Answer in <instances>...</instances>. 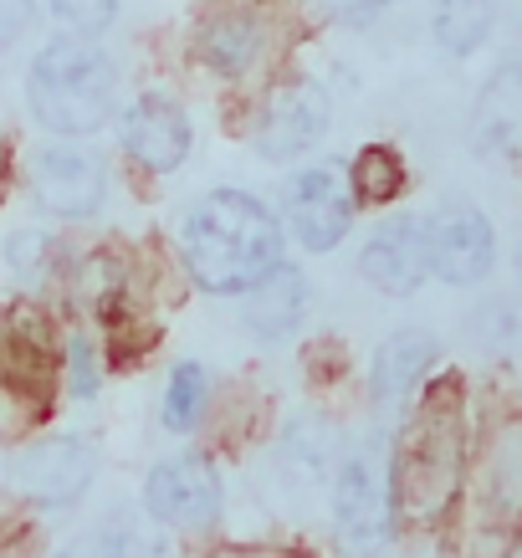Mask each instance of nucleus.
<instances>
[{
    "label": "nucleus",
    "instance_id": "1",
    "mask_svg": "<svg viewBox=\"0 0 522 558\" xmlns=\"http://www.w3.org/2000/svg\"><path fill=\"white\" fill-rule=\"evenodd\" d=\"M190 277L216 298H241L282 262V226L246 190H210L180 226Z\"/></svg>",
    "mask_w": 522,
    "mask_h": 558
},
{
    "label": "nucleus",
    "instance_id": "2",
    "mask_svg": "<svg viewBox=\"0 0 522 558\" xmlns=\"http://www.w3.org/2000/svg\"><path fill=\"white\" fill-rule=\"evenodd\" d=\"M26 98H32V113L41 119V129H51V134H98L119 108V68L83 32L51 36L26 72Z\"/></svg>",
    "mask_w": 522,
    "mask_h": 558
},
{
    "label": "nucleus",
    "instance_id": "3",
    "mask_svg": "<svg viewBox=\"0 0 522 558\" xmlns=\"http://www.w3.org/2000/svg\"><path fill=\"white\" fill-rule=\"evenodd\" d=\"M461 492V389L440 379L421 400L394 451V508L404 518H440Z\"/></svg>",
    "mask_w": 522,
    "mask_h": 558
},
{
    "label": "nucleus",
    "instance_id": "4",
    "mask_svg": "<svg viewBox=\"0 0 522 558\" xmlns=\"http://www.w3.org/2000/svg\"><path fill=\"white\" fill-rule=\"evenodd\" d=\"M333 527L349 554H379L394 527V451L385 436L364 440L333 472Z\"/></svg>",
    "mask_w": 522,
    "mask_h": 558
},
{
    "label": "nucleus",
    "instance_id": "5",
    "mask_svg": "<svg viewBox=\"0 0 522 558\" xmlns=\"http://www.w3.org/2000/svg\"><path fill=\"white\" fill-rule=\"evenodd\" d=\"M425 236H430V271L440 282H451V288L487 282L491 262H497V231L472 201H461V195L440 201Z\"/></svg>",
    "mask_w": 522,
    "mask_h": 558
},
{
    "label": "nucleus",
    "instance_id": "6",
    "mask_svg": "<svg viewBox=\"0 0 522 558\" xmlns=\"http://www.w3.org/2000/svg\"><path fill=\"white\" fill-rule=\"evenodd\" d=\"M282 210L292 236L303 241L307 252H333L354 226V185L333 165H313V170H298L287 180Z\"/></svg>",
    "mask_w": 522,
    "mask_h": 558
},
{
    "label": "nucleus",
    "instance_id": "7",
    "mask_svg": "<svg viewBox=\"0 0 522 558\" xmlns=\"http://www.w3.org/2000/svg\"><path fill=\"white\" fill-rule=\"evenodd\" d=\"M32 195L47 216L83 220V216H93L102 205V195H108V165H102L98 149H87V144L41 149V159L32 165Z\"/></svg>",
    "mask_w": 522,
    "mask_h": 558
},
{
    "label": "nucleus",
    "instance_id": "8",
    "mask_svg": "<svg viewBox=\"0 0 522 558\" xmlns=\"http://www.w3.org/2000/svg\"><path fill=\"white\" fill-rule=\"evenodd\" d=\"M328 123H333V102L318 83H287L271 93L256 119V154L271 165H287L298 154L318 149Z\"/></svg>",
    "mask_w": 522,
    "mask_h": 558
},
{
    "label": "nucleus",
    "instance_id": "9",
    "mask_svg": "<svg viewBox=\"0 0 522 558\" xmlns=\"http://www.w3.org/2000/svg\"><path fill=\"white\" fill-rule=\"evenodd\" d=\"M220 472L205 457H169L144 482V508L154 523L169 527H210L220 512Z\"/></svg>",
    "mask_w": 522,
    "mask_h": 558
},
{
    "label": "nucleus",
    "instance_id": "10",
    "mask_svg": "<svg viewBox=\"0 0 522 558\" xmlns=\"http://www.w3.org/2000/svg\"><path fill=\"white\" fill-rule=\"evenodd\" d=\"M359 271H364V282L379 288L385 298L421 292V282L430 277V236H425V220L421 216L385 220L369 236V246L359 252Z\"/></svg>",
    "mask_w": 522,
    "mask_h": 558
},
{
    "label": "nucleus",
    "instance_id": "11",
    "mask_svg": "<svg viewBox=\"0 0 522 558\" xmlns=\"http://www.w3.org/2000/svg\"><path fill=\"white\" fill-rule=\"evenodd\" d=\"M123 149L134 165H144L149 174H169L185 165L190 154V119L185 108L165 93H144L134 98V108L123 113Z\"/></svg>",
    "mask_w": 522,
    "mask_h": 558
},
{
    "label": "nucleus",
    "instance_id": "12",
    "mask_svg": "<svg viewBox=\"0 0 522 558\" xmlns=\"http://www.w3.org/2000/svg\"><path fill=\"white\" fill-rule=\"evenodd\" d=\"M21 487L41 508H72L93 487V451L72 436H51L21 457Z\"/></svg>",
    "mask_w": 522,
    "mask_h": 558
},
{
    "label": "nucleus",
    "instance_id": "13",
    "mask_svg": "<svg viewBox=\"0 0 522 558\" xmlns=\"http://www.w3.org/2000/svg\"><path fill=\"white\" fill-rule=\"evenodd\" d=\"M482 512L502 533L522 527V415L497 425V436L487 446V461H482Z\"/></svg>",
    "mask_w": 522,
    "mask_h": 558
},
{
    "label": "nucleus",
    "instance_id": "14",
    "mask_svg": "<svg viewBox=\"0 0 522 558\" xmlns=\"http://www.w3.org/2000/svg\"><path fill=\"white\" fill-rule=\"evenodd\" d=\"M246 303H241V323L252 328L262 343H277V339H287L298 323H303V313H307V277L298 267H277L256 282V288H246L241 292Z\"/></svg>",
    "mask_w": 522,
    "mask_h": 558
},
{
    "label": "nucleus",
    "instance_id": "15",
    "mask_svg": "<svg viewBox=\"0 0 522 558\" xmlns=\"http://www.w3.org/2000/svg\"><path fill=\"white\" fill-rule=\"evenodd\" d=\"M195 51H201L205 68L226 72V77H246L267 57V21L256 11H216L201 21Z\"/></svg>",
    "mask_w": 522,
    "mask_h": 558
},
{
    "label": "nucleus",
    "instance_id": "16",
    "mask_svg": "<svg viewBox=\"0 0 522 558\" xmlns=\"http://www.w3.org/2000/svg\"><path fill=\"white\" fill-rule=\"evenodd\" d=\"M472 144L482 154H522V62L487 77L472 113Z\"/></svg>",
    "mask_w": 522,
    "mask_h": 558
},
{
    "label": "nucleus",
    "instance_id": "17",
    "mask_svg": "<svg viewBox=\"0 0 522 558\" xmlns=\"http://www.w3.org/2000/svg\"><path fill=\"white\" fill-rule=\"evenodd\" d=\"M430 359H436V333H425V328L389 333L379 343V354H374V400L379 405H400L404 395L425 379Z\"/></svg>",
    "mask_w": 522,
    "mask_h": 558
},
{
    "label": "nucleus",
    "instance_id": "18",
    "mask_svg": "<svg viewBox=\"0 0 522 558\" xmlns=\"http://www.w3.org/2000/svg\"><path fill=\"white\" fill-rule=\"evenodd\" d=\"M491 26H497V0H436V32L446 57H472L487 47Z\"/></svg>",
    "mask_w": 522,
    "mask_h": 558
},
{
    "label": "nucleus",
    "instance_id": "19",
    "mask_svg": "<svg viewBox=\"0 0 522 558\" xmlns=\"http://www.w3.org/2000/svg\"><path fill=\"white\" fill-rule=\"evenodd\" d=\"M404 159L389 144H369V149L354 154V174H349V185H354V195L364 205H389L394 195L404 190Z\"/></svg>",
    "mask_w": 522,
    "mask_h": 558
},
{
    "label": "nucleus",
    "instance_id": "20",
    "mask_svg": "<svg viewBox=\"0 0 522 558\" xmlns=\"http://www.w3.org/2000/svg\"><path fill=\"white\" fill-rule=\"evenodd\" d=\"M205 395H210V379H205L201 364H174L165 385V425L169 430H190L201 421L205 410Z\"/></svg>",
    "mask_w": 522,
    "mask_h": 558
},
{
    "label": "nucleus",
    "instance_id": "21",
    "mask_svg": "<svg viewBox=\"0 0 522 558\" xmlns=\"http://www.w3.org/2000/svg\"><path fill=\"white\" fill-rule=\"evenodd\" d=\"M282 457L292 461L307 482H328V472H338L333 430H318V425H292V436L282 440Z\"/></svg>",
    "mask_w": 522,
    "mask_h": 558
},
{
    "label": "nucleus",
    "instance_id": "22",
    "mask_svg": "<svg viewBox=\"0 0 522 558\" xmlns=\"http://www.w3.org/2000/svg\"><path fill=\"white\" fill-rule=\"evenodd\" d=\"M47 5H51V16L68 21L72 32H83V36L108 32L113 16H119V0H47Z\"/></svg>",
    "mask_w": 522,
    "mask_h": 558
},
{
    "label": "nucleus",
    "instance_id": "23",
    "mask_svg": "<svg viewBox=\"0 0 522 558\" xmlns=\"http://www.w3.org/2000/svg\"><path fill=\"white\" fill-rule=\"evenodd\" d=\"M472 333H482V343H507L512 333H518V318H512V307L502 303V298H491V303H482V313L472 318Z\"/></svg>",
    "mask_w": 522,
    "mask_h": 558
},
{
    "label": "nucleus",
    "instance_id": "24",
    "mask_svg": "<svg viewBox=\"0 0 522 558\" xmlns=\"http://www.w3.org/2000/svg\"><path fill=\"white\" fill-rule=\"evenodd\" d=\"M318 5L333 21H343V26H364V21L385 16L389 5H400V0H318Z\"/></svg>",
    "mask_w": 522,
    "mask_h": 558
},
{
    "label": "nucleus",
    "instance_id": "25",
    "mask_svg": "<svg viewBox=\"0 0 522 558\" xmlns=\"http://www.w3.org/2000/svg\"><path fill=\"white\" fill-rule=\"evenodd\" d=\"M72 389H77L83 400L98 395V354H93V343H87L83 333L72 339Z\"/></svg>",
    "mask_w": 522,
    "mask_h": 558
},
{
    "label": "nucleus",
    "instance_id": "26",
    "mask_svg": "<svg viewBox=\"0 0 522 558\" xmlns=\"http://www.w3.org/2000/svg\"><path fill=\"white\" fill-rule=\"evenodd\" d=\"M32 26V0H0V51Z\"/></svg>",
    "mask_w": 522,
    "mask_h": 558
},
{
    "label": "nucleus",
    "instance_id": "27",
    "mask_svg": "<svg viewBox=\"0 0 522 558\" xmlns=\"http://www.w3.org/2000/svg\"><path fill=\"white\" fill-rule=\"evenodd\" d=\"M119 548L123 543H113V548H72V554H57V558H123Z\"/></svg>",
    "mask_w": 522,
    "mask_h": 558
},
{
    "label": "nucleus",
    "instance_id": "28",
    "mask_svg": "<svg viewBox=\"0 0 522 558\" xmlns=\"http://www.w3.org/2000/svg\"><path fill=\"white\" fill-rule=\"evenodd\" d=\"M0 190H5V149H0Z\"/></svg>",
    "mask_w": 522,
    "mask_h": 558
},
{
    "label": "nucleus",
    "instance_id": "29",
    "mask_svg": "<svg viewBox=\"0 0 522 558\" xmlns=\"http://www.w3.org/2000/svg\"><path fill=\"white\" fill-rule=\"evenodd\" d=\"M518 277H522V246H518Z\"/></svg>",
    "mask_w": 522,
    "mask_h": 558
}]
</instances>
